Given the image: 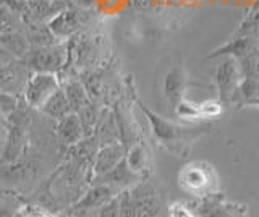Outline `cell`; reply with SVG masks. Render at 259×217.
<instances>
[{
    "label": "cell",
    "mask_w": 259,
    "mask_h": 217,
    "mask_svg": "<svg viewBox=\"0 0 259 217\" xmlns=\"http://www.w3.org/2000/svg\"><path fill=\"white\" fill-rule=\"evenodd\" d=\"M115 188L109 187V185H101L94 183V187H91L86 195L81 198L78 203L75 204V211H91V209H99L104 206L107 201L112 198H115Z\"/></svg>",
    "instance_id": "cell-12"
},
{
    "label": "cell",
    "mask_w": 259,
    "mask_h": 217,
    "mask_svg": "<svg viewBox=\"0 0 259 217\" xmlns=\"http://www.w3.org/2000/svg\"><path fill=\"white\" fill-rule=\"evenodd\" d=\"M40 112L55 120H60L63 117H67L68 114H71L73 110H71V106L67 99V94H65L63 88H60L59 91H55L51 98L47 99V102L42 106Z\"/></svg>",
    "instance_id": "cell-15"
},
{
    "label": "cell",
    "mask_w": 259,
    "mask_h": 217,
    "mask_svg": "<svg viewBox=\"0 0 259 217\" xmlns=\"http://www.w3.org/2000/svg\"><path fill=\"white\" fill-rule=\"evenodd\" d=\"M16 106H18V99H16V96H13V93L4 91L2 93V112H4V117L7 118L8 115H10L12 112L16 109Z\"/></svg>",
    "instance_id": "cell-27"
},
{
    "label": "cell",
    "mask_w": 259,
    "mask_h": 217,
    "mask_svg": "<svg viewBox=\"0 0 259 217\" xmlns=\"http://www.w3.org/2000/svg\"><path fill=\"white\" fill-rule=\"evenodd\" d=\"M78 115H79L81 123H83L84 130H86V135L89 136V133H91L93 130H96V126L101 120L102 112L97 109L96 104H93L91 101H89L86 106L78 112Z\"/></svg>",
    "instance_id": "cell-20"
},
{
    "label": "cell",
    "mask_w": 259,
    "mask_h": 217,
    "mask_svg": "<svg viewBox=\"0 0 259 217\" xmlns=\"http://www.w3.org/2000/svg\"><path fill=\"white\" fill-rule=\"evenodd\" d=\"M141 109L146 112V115H148L149 122H151V128H152V133L154 136L160 141V144H177L178 141L182 140V135H183V128H180L178 125L168 122V120L162 118L160 115H156L149 112L148 109H144L141 106Z\"/></svg>",
    "instance_id": "cell-11"
},
{
    "label": "cell",
    "mask_w": 259,
    "mask_h": 217,
    "mask_svg": "<svg viewBox=\"0 0 259 217\" xmlns=\"http://www.w3.org/2000/svg\"><path fill=\"white\" fill-rule=\"evenodd\" d=\"M60 90V81L55 73H34L24 84V99L31 107L42 109L51 96Z\"/></svg>",
    "instance_id": "cell-3"
},
{
    "label": "cell",
    "mask_w": 259,
    "mask_h": 217,
    "mask_svg": "<svg viewBox=\"0 0 259 217\" xmlns=\"http://www.w3.org/2000/svg\"><path fill=\"white\" fill-rule=\"evenodd\" d=\"M101 149V143L97 140V136H86L84 140H81L78 144L71 146V159H73V164H76L81 170H89L91 168V173H93V167H94V160L97 152Z\"/></svg>",
    "instance_id": "cell-9"
},
{
    "label": "cell",
    "mask_w": 259,
    "mask_h": 217,
    "mask_svg": "<svg viewBox=\"0 0 259 217\" xmlns=\"http://www.w3.org/2000/svg\"><path fill=\"white\" fill-rule=\"evenodd\" d=\"M65 57H67V49L60 44L34 47L26 54L28 65L34 70V73H57L63 67Z\"/></svg>",
    "instance_id": "cell-2"
},
{
    "label": "cell",
    "mask_w": 259,
    "mask_h": 217,
    "mask_svg": "<svg viewBox=\"0 0 259 217\" xmlns=\"http://www.w3.org/2000/svg\"><path fill=\"white\" fill-rule=\"evenodd\" d=\"M4 7L12 12V15H23L28 13L29 9V0H2Z\"/></svg>",
    "instance_id": "cell-26"
},
{
    "label": "cell",
    "mask_w": 259,
    "mask_h": 217,
    "mask_svg": "<svg viewBox=\"0 0 259 217\" xmlns=\"http://www.w3.org/2000/svg\"><path fill=\"white\" fill-rule=\"evenodd\" d=\"M26 146V133L23 128L12 125L10 130L4 132V144H2V160L4 164H15L18 160Z\"/></svg>",
    "instance_id": "cell-8"
},
{
    "label": "cell",
    "mask_w": 259,
    "mask_h": 217,
    "mask_svg": "<svg viewBox=\"0 0 259 217\" xmlns=\"http://www.w3.org/2000/svg\"><path fill=\"white\" fill-rule=\"evenodd\" d=\"M120 201V214L121 217H138V201L133 195L132 188L121 190L118 195Z\"/></svg>",
    "instance_id": "cell-21"
},
{
    "label": "cell",
    "mask_w": 259,
    "mask_h": 217,
    "mask_svg": "<svg viewBox=\"0 0 259 217\" xmlns=\"http://www.w3.org/2000/svg\"><path fill=\"white\" fill-rule=\"evenodd\" d=\"M222 102L219 101H206V102H201L198 104V109L201 112V117L202 118H212L222 114Z\"/></svg>",
    "instance_id": "cell-24"
},
{
    "label": "cell",
    "mask_w": 259,
    "mask_h": 217,
    "mask_svg": "<svg viewBox=\"0 0 259 217\" xmlns=\"http://www.w3.org/2000/svg\"><path fill=\"white\" fill-rule=\"evenodd\" d=\"M248 104H249V106H256V107H259V96H257V98H254L253 101H249Z\"/></svg>",
    "instance_id": "cell-30"
},
{
    "label": "cell",
    "mask_w": 259,
    "mask_h": 217,
    "mask_svg": "<svg viewBox=\"0 0 259 217\" xmlns=\"http://www.w3.org/2000/svg\"><path fill=\"white\" fill-rule=\"evenodd\" d=\"M83 20V15L76 10H63L51 20L49 28L57 37H68L79 28Z\"/></svg>",
    "instance_id": "cell-13"
},
{
    "label": "cell",
    "mask_w": 259,
    "mask_h": 217,
    "mask_svg": "<svg viewBox=\"0 0 259 217\" xmlns=\"http://www.w3.org/2000/svg\"><path fill=\"white\" fill-rule=\"evenodd\" d=\"M133 195L138 201V217H159L162 211L160 199L156 195L151 185L148 183H136L132 187Z\"/></svg>",
    "instance_id": "cell-6"
},
{
    "label": "cell",
    "mask_w": 259,
    "mask_h": 217,
    "mask_svg": "<svg viewBox=\"0 0 259 217\" xmlns=\"http://www.w3.org/2000/svg\"><path fill=\"white\" fill-rule=\"evenodd\" d=\"M24 217H52V215L42 211V209H29V211H26V214H24Z\"/></svg>",
    "instance_id": "cell-29"
},
{
    "label": "cell",
    "mask_w": 259,
    "mask_h": 217,
    "mask_svg": "<svg viewBox=\"0 0 259 217\" xmlns=\"http://www.w3.org/2000/svg\"><path fill=\"white\" fill-rule=\"evenodd\" d=\"M183 93H185V76L180 68H172L165 75L164 79V94L165 98L177 106L178 102L183 101Z\"/></svg>",
    "instance_id": "cell-16"
},
{
    "label": "cell",
    "mask_w": 259,
    "mask_h": 217,
    "mask_svg": "<svg viewBox=\"0 0 259 217\" xmlns=\"http://www.w3.org/2000/svg\"><path fill=\"white\" fill-rule=\"evenodd\" d=\"M125 157H126V152H125V148L121 146V143H113V144L101 146L99 152H97V156H96V160H94L93 179L107 173L113 167H117Z\"/></svg>",
    "instance_id": "cell-7"
},
{
    "label": "cell",
    "mask_w": 259,
    "mask_h": 217,
    "mask_svg": "<svg viewBox=\"0 0 259 217\" xmlns=\"http://www.w3.org/2000/svg\"><path fill=\"white\" fill-rule=\"evenodd\" d=\"M57 136H59V141L67 144V146H75L81 140L86 138V130L76 112H71L67 117L59 120V123H57Z\"/></svg>",
    "instance_id": "cell-10"
},
{
    "label": "cell",
    "mask_w": 259,
    "mask_h": 217,
    "mask_svg": "<svg viewBox=\"0 0 259 217\" xmlns=\"http://www.w3.org/2000/svg\"><path fill=\"white\" fill-rule=\"evenodd\" d=\"M2 44H4V51L10 52L12 55H23L28 51V41L23 39V36L20 34H13V33L10 36L5 34L2 39Z\"/></svg>",
    "instance_id": "cell-22"
},
{
    "label": "cell",
    "mask_w": 259,
    "mask_h": 217,
    "mask_svg": "<svg viewBox=\"0 0 259 217\" xmlns=\"http://www.w3.org/2000/svg\"><path fill=\"white\" fill-rule=\"evenodd\" d=\"M240 76H241V68L235 57H227L217 67L215 83L222 102H229L235 99V94H237V90L241 83Z\"/></svg>",
    "instance_id": "cell-4"
},
{
    "label": "cell",
    "mask_w": 259,
    "mask_h": 217,
    "mask_svg": "<svg viewBox=\"0 0 259 217\" xmlns=\"http://www.w3.org/2000/svg\"><path fill=\"white\" fill-rule=\"evenodd\" d=\"M168 217H194V212L182 203H175L168 209Z\"/></svg>",
    "instance_id": "cell-28"
},
{
    "label": "cell",
    "mask_w": 259,
    "mask_h": 217,
    "mask_svg": "<svg viewBox=\"0 0 259 217\" xmlns=\"http://www.w3.org/2000/svg\"><path fill=\"white\" fill-rule=\"evenodd\" d=\"M175 112H177V115L180 117V118H186V120L202 118L198 106H194L193 102H188V101H185V99L177 104V106H175Z\"/></svg>",
    "instance_id": "cell-23"
},
{
    "label": "cell",
    "mask_w": 259,
    "mask_h": 217,
    "mask_svg": "<svg viewBox=\"0 0 259 217\" xmlns=\"http://www.w3.org/2000/svg\"><path fill=\"white\" fill-rule=\"evenodd\" d=\"M126 164L130 165V168L136 173V175H143L148 168V149H146L144 144L136 143L135 146L126 152Z\"/></svg>",
    "instance_id": "cell-18"
},
{
    "label": "cell",
    "mask_w": 259,
    "mask_h": 217,
    "mask_svg": "<svg viewBox=\"0 0 259 217\" xmlns=\"http://www.w3.org/2000/svg\"><path fill=\"white\" fill-rule=\"evenodd\" d=\"M63 91L67 94V99L71 106V110L76 112V114L89 102V96H88L86 88L83 86V83L78 81V79H68V81L63 84Z\"/></svg>",
    "instance_id": "cell-17"
},
{
    "label": "cell",
    "mask_w": 259,
    "mask_h": 217,
    "mask_svg": "<svg viewBox=\"0 0 259 217\" xmlns=\"http://www.w3.org/2000/svg\"><path fill=\"white\" fill-rule=\"evenodd\" d=\"M96 136H97V140H99L101 146L118 143L120 128H118L117 117L113 114H110V112H104L102 110L101 120H99V123H97V126H96Z\"/></svg>",
    "instance_id": "cell-14"
},
{
    "label": "cell",
    "mask_w": 259,
    "mask_h": 217,
    "mask_svg": "<svg viewBox=\"0 0 259 217\" xmlns=\"http://www.w3.org/2000/svg\"><path fill=\"white\" fill-rule=\"evenodd\" d=\"M97 217H121L118 196L112 198L104 206H101L99 209H97Z\"/></svg>",
    "instance_id": "cell-25"
},
{
    "label": "cell",
    "mask_w": 259,
    "mask_h": 217,
    "mask_svg": "<svg viewBox=\"0 0 259 217\" xmlns=\"http://www.w3.org/2000/svg\"><path fill=\"white\" fill-rule=\"evenodd\" d=\"M202 217H238L232 204H222L221 201H206L199 206Z\"/></svg>",
    "instance_id": "cell-19"
},
{
    "label": "cell",
    "mask_w": 259,
    "mask_h": 217,
    "mask_svg": "<svg viewBox=\"0 0 259 217\" xmlns=\"http://www.w3.org/2000/svg\"><path fill=\"white\" fill-rule=\"evenodd\" d=\"M138 180H140V175H136L126 164V159H123L117 167H113L107 173L96 177V179H93L91 182L101 183V185H109V187L115 188V190H128V188L135 187Z\"/></svg>",
    "instance_id": "cell-5"
},
{
    "label": "cell",
    "mask_w": 259,
    "mask_h": 217,
    "mask_svg": "<svg viewBox=\"0 0 259 217\" xmlns=\"http://www.w3.org/2000/svg\"><path fill=\"white\" fill-rule=\"evenodd\" d=\"M215 180L212 167L202 162L185 165L178 175V185L191 195H207L214 190Z\"/></svg>",
    "instance_id": "cell-1"
}]
</instances>
